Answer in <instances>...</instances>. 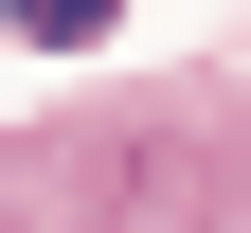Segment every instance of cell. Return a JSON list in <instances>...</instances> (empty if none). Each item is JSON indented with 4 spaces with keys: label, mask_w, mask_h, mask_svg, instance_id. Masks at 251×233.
<instances>
[{
    "label": "cell",
    "mask_w": 251,
    "mask_h": 233,
    "mask_svg": "<svg viewBox=\"0 0 251 233\" xmlns=\"http://www.w3.org/2000/svg\"><path fill=\"white\" fill-rule=\"evenodd\" d=\"M108 18H126V0H18V36H36V54H90Z\"/></svg>",
    "instance_id": "obj_1"
}]
</instances>
